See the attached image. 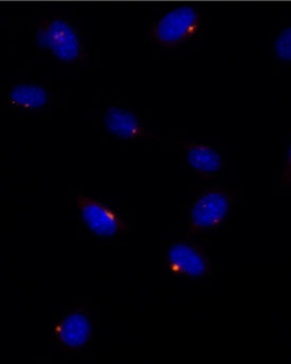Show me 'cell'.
I'll list each match as a JSON object with an SVG mask.
<instances>
[{
    "mask_svg": "<svg viewBox=\"0 0 291 364\" xmlns=\"http://www.w3.org/2000/svg\"><path fill=\"white\" fill-rule=\"evenodd\" d=\"M6 101L13 109L34 112L45 107L50 101L49 91L36 84H15L6 93Z\"/></svg>",
    "mask_w": 291,
    "mask_h": 364,
    "instance_id": "9",
    "label": "cell"
},
{
    "mask_svg": "<svg viewBox=\"0 0 291 364\" xmlns=\"http://www.w3.org/2000/svg\"><path fill=\"white\" fill-rule=\"evenodd\" d=\"M271 186H273V192L277 194L291 193V132L288 135L287 146H286L283 160L280 164L279 168L273 171Z\"/></svg>",
    "mask_w": 291,
    "mask_h": 364,
    "instance_id": "11",
    "label": "cell"
},
{
    "mask_svg": "<svg viewBox=\"0 0 291 364\" xmlns=\"http://www.w3.org/2000/svg\"><path fill=\"white\" fill-rule=\"evenodd\" d=\"M38 44L64 64L87 67L89 54L79 32L63 17H43L36 26Z\"/></svg>",
    "mask_w": 291,
    "mask_h": 364,
    "instance_id": "2",
    "label": "cell"
},
{
    "mask_svg": "<svg viewBox=\"0 0 291 364\" xmlns=\"http://www.w3.org/2000/svg\"><path fill=\"white\" fill-rule=\"evenodd\" d=\"M95 323L86 305H77L56 318L52 337L63 352L78 355L84 352L95 338Z\"/></svg>",
    "mask_w": 291,
    "mask_h": 364,
    "instance_id": "4",
    "label": "cell"
},
{
    "mask_svg": "<svg viewBox=\"0 0 291 364\" xmlns=\"http://www.w3.org/2000/svg\"><path fill=\"white\" fill-rule=\"evenodd\" d=\"M240 193L223 184L201 188L191 199L184 218L186 237L207 233L226 222L240 203Z\"/></svg>",
    "mask_w": 291,
    "mask_h": 364,
    "instance_id": "1",
    "label": "cell"
},
{
    "mask_svg": "<svg viewBox=\"0 0 291 364\" xmlns=\"http://www.w3.org/2000/svg\"><path fill=\"white\" fill-rule=\"evenodd\" d=\"M164 255L167 268L174 277L201 281L214 277V264L207 251L190 237L171 242Z\"/></svg>",
    "mask_w": 291,
    "mask_h": 364,
    "instance_id": "5",
    "label": "cell"
},
{
    "mask_svg": "<svg viewBox=\"0 0 291 364\" xmlns=\"http://www.w3.org/2000/svg\"><path fill=\"white\" fill-rule=\"evenodd\" d=\"M75 203L84 226L97 237H116L132 229L120 213L92 197L79 194Z\"/></svg>",
    "mask_w": 291,
    "mask_h": 364,
    "instance_id": "6",
    "label": "cell"
},
{
    "mask_svg": "<svg viewBox=\"0 0 291 364\" xmlns=\"http://www.w3.org/2000/svg\"><path fill=\"white\" fill-rule=\"evenodd\" d=\"M182 147L189 168L205 181L216 178L226 168V159L218 149L207 143L190 138L178 141Z\"/></svg>",
    "mask_w": 291,
    "mask_h": 364,
    "instance_id": "7",
    "label": "cell"
},
{
    "mask_svg": "<svg viewBox=\"0 0 291 364\" xmlns=\"http://www.w3.org/2000/svg\"><path fill=\"white\" fill-rule=\"evenodd\" d=\"M270 54L273 71L291 66V23L275 29L271 38Z\"/></svg>",
    "mask_w": 291,
    "mask_h": 364,
    "instance_id": "10",
    "label": "cell"
},
{
    "mask_svg": "<svg viewBox=\"0 0 291 364\" xmlns=\"http://www.w3.org/2000/svg\"><path fill=\"white\" fill-rule=\"evenodd\" d=\"M203 12L193 6H181L166 12L149 29V36L164 49H175L192 40L201 30Z\"/></svg>",
    "mask_w": 291,
    "mask_h": 364,
    "instance_id": "3",
    "label": "cell"
},
{
    "mask_svg": "<svg viewBox=\"0 0 291 364\" xmlns=\"http://www.w3.org/2000/svg\"><path fill=\"white\" fill-rule=\"evenodd\" d=\"M106 131L116 138L125 141H155L159 136L149 131L132 110L120 106H110L103 114Z\"/></svg>",
    "mask_w": 291,
    "mask_h": 364,
    "instance_id": "8",
    "label": "cell"
}]
</instances>
